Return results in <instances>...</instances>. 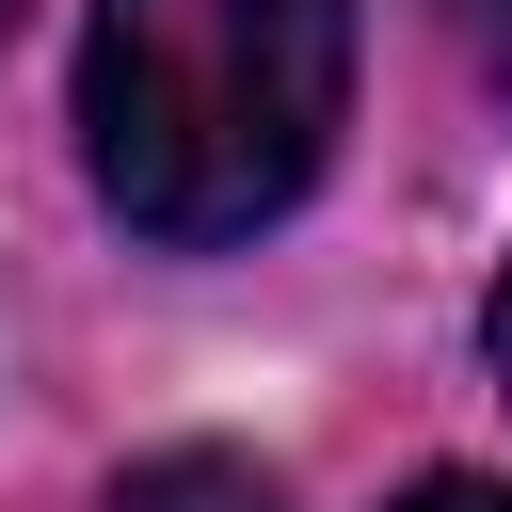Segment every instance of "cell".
I'll return each mask as SVG.
<instances>
[{
    "mask_svg": "<svg viewBox=\"0 0 512 512\" xmlns=\"http://www.w3.org/2000/svg\"><path fill=\"white\" fill-rule=\"evenodd\" d=\"M448 16H464V48H480V64L512 80V0H448Z\"/></svg>",
    "mask_w": 512,
    "mask_h": 512,
    "instance_id": "3957f363",
    "label": "cell"
},
{
    "mask_svg": "<svg viewBox=\"0 0 512 512\" xmlns=\"http://www.w3.org/2000/svg\"><path fill=\"white\" fill-rule=\"evenodd\" d=\"M480 336H496V384H512V272H496V320H480Z\"/></svg>",
    "mask_w": 512,
    "mask_h": 512,
    "instance_id": "5b68a950",
    "label": "cell"
},
{
    "mask_svg": "<svg viewBox=\"0 0 512 512\" xmlns=\"http://www.w3.org/2000/svg\"><path fill=\"white\" fill-rule=\"evenodd\" d=\"M112 512H288L240 448H160V464H128L112 480Z\"/></svg>",
    "mask_w": 512,
    "mask_h": 512,
    "instance_id": "7a4b0ae2",
    "label": "cell"
},
{
    "mask_svg": "<svg viewBox=\"0 0 512 512\" xmlns=\"http://www.w3.org/2000/svg\"><path fill=\"white\" fill-rule=\"evenodd\" d=\"M400 512H512V496H496V480H416Z\"/></svg>",
    "mask_w": 512,
    "mask_h": 512,
    "instance_id": "277c9868",
    "label": "cell"
},
{
    "mask_svg": "<svg viewBox=\"0 0 512 512\" xmlns=\"http://www.w3.org/2000/svg\"><path fill=\"white\" fill-rule=\"evenodd\" d=\"M336 112H352V0H96L80 32V160L176 256L304 208Z\"/></svg>",
    "mask_w": 512,
    "mask_h": 512,
    "instance_id": "6da1fadb",
    "label": "cell"
}]
</instances>
